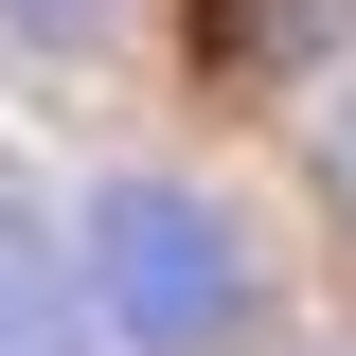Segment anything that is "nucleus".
Returning <instances> with one entry per match:
<instances>
[{"mask_svg":"<svg viewBox=\"0 0 356 356\" xmlns=\"http://www.w3.org/2000/svg\"><path fill=\"white\" fill-rule=\"evenodd\" d=\"M0 356H89V285H72V250L36 232L18 178H0Z\"/></svg>","mask_w":356,"mask_h":356,"instance_id":"2","label":"nucleus"},{"mask_svg":"<svg viewBox=\"0 0 356 356\" xmlns=\"http://www.w3.org/2000/svg\"><path fill=\"white\" fill-rule=\"evenodd\" d=\"M339 0H214V72H267V54H321Z\"/></svg>","mask_w":356,"mask_h":356,"instance_id":"3","label":"nucleus"},{"mask_svg":"<svg viewBox=\"0 0 356 356\" xmlns=\"http://www.w3.org/2000/svg\"><path fill=\"white\" fill-rule=\"evenodd\" d=\"M0 18H18V36H89V0H0Z\"/></svg>","mask_w":356,"mask_h":356,"instance_id":"4","label":"nucleus"},{"mask_svg":"<svg viewBox=\"0 0 356 356\" xmlns=\"http://www.w3.org/2000/svg\"><path fill=\"white\" fill-rule=\"evenodd\" d=\"M321 178H339V214H356V107H339V143H321Z\"/></svg>","mask_w":356,"mask_h":356,"instance_id":"5","label":"nucleus"},{"mask_svg":"<svg viewBox=\"0 0 356 356\" xmlns=\"http://www.w3.org/2000/svg\"><path fill=\"white\" fill-rule=\"evenodd\" d=\"M89 303L125 321L143 356H214L250 321V250H232L214 196H178V178H107L89 196Z\"/></svg>","mask_w":356,"mask_h":356,"instance_id":"1","label":"nucleus"}]
</instances>
